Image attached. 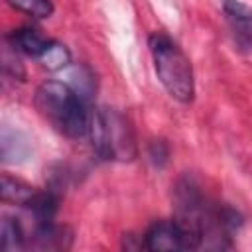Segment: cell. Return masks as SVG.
Masks as SVG:
<instances>
[{
	"mask_svg": "<svg viewBox=\"0 0 252 252\" xmlns=\"http://www.w3.org/2000/svg\"><path fill=\"white\" fill-rule=\"evenodd\" d=\"M0 146H2V161L4 163H22L32 154L30 140L20 130H12L10 126L2 128V142H0Z\"/></svg>",
	"mask_w": 252,
	"mask_h": 252,
	"instance_id": "7",
	"label": "cell"
},
{
	"mask_svg": "<svg viewBox=\"0 0 252 252\" xmlns=\"http://www.w3.org/2000/svg\"><path fill=\"white\" fill-rule=\"evenodd\" d=\"M0 246L2 250H24L30 246L28 236L20 224L18 219L12 217H2L0 224Z\"/></svg>",
	"mask_w": 252,
	"mask_h": 252,
	"instance_id": "10",
	"label": "cell"
},
{
	"mask_svg": "<svg viewBox=\"0 0 252 252\" xmlns=\"http://www.w3.org/2000/svg\"><path fill=\"white\" fill-rule=\"evenodd\" d=\"M144 246L154 252L161 250H189L191 240L181 224L173 220H159L154 222L144 234Z\"/></svg>",
	"mask_w": 252,
	"mask_h": 252,
	"instance_id": "4",
	"label": "cell"
},
{
	"mask_svg": "<svg viewBox=\"0 0 252 252\" xmlns=\"http://www.w3.org/2000/svg\"><path fill=\"white\" fill-rule=\"evenodd\" d=\"M37 61L49 71H63L71 63V53L63 43L49 41V45L45 47V51L41 53V57Z\"/></svg>",
	"mask_w": 252,
	"mask_h": 252,
	"instance_id": "11",
	"label": "cell"
},
{
	"mask_svg": "<svg viewBox=\"0 0 252 252\" xmlns=\"http://www.w3.org/2000/svg\"><path fill=\"white\" fill-rule=\"evenodd\" d=\"M8 41H10V47H14L16 51L20 53H26L33 59H39L41 53L45 51V47L49 45V39H45L43 35H39L35 30L32 28H20V30H14L10 35H8Z\"/></svg>",
	"mask_w": 252,
	"mask_h": 252,
	"instance_id": "8",
	"label": "cell"
},
{
	"mask_svg": "<svg viewBox=\"0 0 252 252\" xmlns=\"http://www.w3.org/2000/svg\"><path fill=\"white\" fill-rule=\"evenodd\" d=\"M65 77L67 79H61V81H65L67 85H71L83 98H87V100L91 98L93 89H94V79H93V75L85 67H73Z\"/></svg>",
	"mask_w": 252,
	"mask_h": 252,
	"instance_id": "12",
	"label": "cell"
},
{
	"mask_svg": "<svg viewBox=\"0 0 252 252\" xmlns=\"http://www.w3.org/2000/svg\"><path fill=\"white\" fill-rule=\"evenodd\" d=\"M2 201L4 203H14V205H20V207H30L33 203V199L37 197L39 189L20 181V179H14V177H8L4 175L2 177Z\"/></svg>",
	"mask_w": 252,
	"mask_h": 252,
	"instance_id": "9",
	"label": "cell"
},
{
	"mask_svg": "<svg viewBox=\"0 0 252 252\" xmlns=\"http://www.w3.org/2000/svg\"><path fill=\"white\" fill-rule=\"evenodd\" d=\"M10 6L16 10L33 16V18H49L53 14V2L51 0H8Z\"/></svg>",
	"mask_w": 252,
	"mask_h": 252,
	"instance_id": "13",
	"label": "cell"
},
{
	"mask_svg": "<svg viewBox=\"0 0 252 252\" xmlns=\"http://www.w3.org/2000/svg\"><path fill=\"white\" fill-rule=\"evenodd\" d=\"M89 136L94 152L108 161H132L138 156V144L130 120L116 108L98 106L91 110Z\"/></svg>",
	"mask_w": 252,
	"mask_h": 252,
	"instance_id": "2",
	"label": "cell"
},
{
	"mask_svg": "<svg viewBox=\"0 0 252 252\" xmlns=\"http://www.w3.org/2000/svg\"><path fill=\"white\" fill-rule=\"evenodd\" d=\"M156 75L171 98L187 104L195 94V79L189 57L165 33L154 32L148 39Z\"/></svg>",
	"mask_w": 252,
	"mask_h": 252,
	"instance_id": "3",
	"label": "cell"
},
{
	"mask_svg": "<svg viewBox=\"0 0 252 252\" xmlns=\"http://www.w3.org/2000/svg\"><path fill=\"white\" fill-rule=\"evenodd\" d=\"M37 112L63 136L83 138L89 134L91 110L83 98L65 81H45L37 87L33 96Z\"/></svg>",
	"mask_w": 252,
	"mask_h": 252,
	"instance_id": "1",
	"label": "cell"
},
{
	"mask_svg": "<svg viewBox=\"0 0 252 252\" xmlns=\"http://www.w3.org/2000/svg\"><path fill=\"white\" fill-rule=\"evenodd\" d=\"M71 232L65 226L55 224L53 220H43V222H35V230H33V242L32 246L35 248H47V250H55V248H69L71 246Z\"/></svg>",
	"mask_w": 252,
	"mask_h": 252,
	"instance_id": "6",
	"label": "cell"
},
{
	"mask_svg": "<svg viewBox=\"0 0 252 252\" xmlns=\"http://www.w3.org/2000/svg\"><path fill=\"white\" fill-rule=\"evenodd\" d=\"M222 12L232 30L236 43L242 49L252 51V6L240 0H224Z\"/></svg>",
	"mask_w": 252,
	"mask_h": 252,
	"instance_id": "5",
	"label": "cell"
}]
</instances>
